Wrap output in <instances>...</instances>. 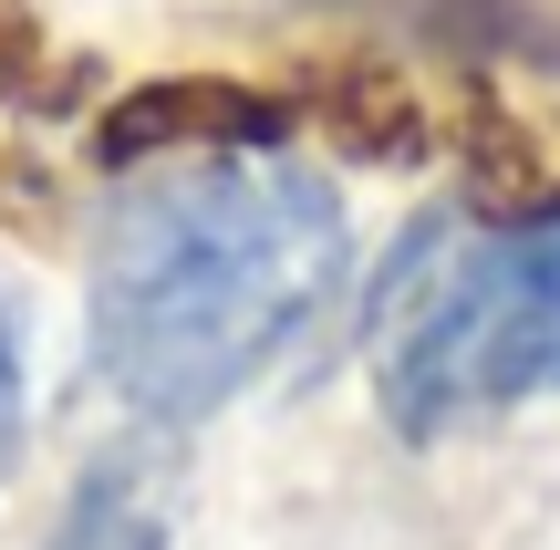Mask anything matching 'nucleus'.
Returning a JSON list of instances; mask_svg holds the SVG:
<instances>
[{
  "label": "nucleus",
  "mask_w": 560,
  "mask_h": 550,
  "mask_svg": "<svg viewBox=\"0 0 560 550\" xmlns=\"http://www.w3.org/2000/svg\"><path fill=\"white\" fill-rule=\"evenodd\" d=\"M21 457V332H11V312H0V468Z\"/></svg>",
  "instance_id": "2"
},
{
  "label": "nucleus",
  "mask_w": 560,
  "mask_h": 550,
  "mask_svg": "<svg viewBox=\"0 0 560 550\" xmlns=\"http://www.w3.org/2000/svg\"><path fill=\"white\" fill-rule=\"evenodd\" d=\"M353 270L332 177L280 145H187L104 208L83 343L145 426H198L249 395Z\"/></svg>",
  "instance_id": "1"
}]
</instances>
